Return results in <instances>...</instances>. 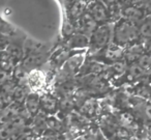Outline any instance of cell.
I'll use <instances>...</instances> for the list:
<instances>
[{
  "label": "cell",
  "instance_id": "obj_1",
  "mask_svg": "<svg viewBox=\"0 0 151 140\" xmlns=\"http://www.w3.org/2000/svg\"><path fill=\"white\" fill-rule=\"evenodd\" d=\"M140 36L138 33V26L124 19H119L113 23V34L112 43L121 48L126 47L139 42Z\"/></svg>",
  "mask_w": 151,
  "mask_h": 140
},
{
  "label": "cell",
  "instance_id": "obj_2",
  "mask_svg": "<svg viewBox=\"0 0 151 140\" xmlns=\"http://www.w3.org/2000/svg\"><path fill=\"white\" fill-rule=\"evenodd\" d=\"M112 34H113V23H105L99 25L94 31L89 36L88 55H95L97 52L112 43Z\"/></svg>",
  "mask_w": 151,
  "mask_h": 140
},
{
  "label": "cell",
  "instance_id": "obj_3",
  "mask_svg": "<svg viewBox=\"0 0 151 140\" xmlns=\"http://www.w3.org/2000/svg\"><path fill=\"white\" fill-rule=\"evenodd\" d=\"M86 13L96 22L97 25L110 22L108 5H106L101 0H88Z\"/></svg>",
  "mask_w": 151,
  "mask_h": 140
},
{
  "label": "cell",
  "instance_id": "obj_4",
  "mask_svg": "<svg viewBox=\"0 0 151 140\" xmlns=\"http://www.w3.org/2000/svg\"><path fill=\"white\" fill-rule=\"evenodd\" d=\"M85 59H86V53L83 51H79V52L77 51L73 53L60 67V75L64 78H67L73 74L78 73L82 65H84Z\"/></svg>",
  "mask_w": 151,
  "mask_h": 140
},
{
  "label": "cell",
  "instance_id": "obj_5",
  "mask_svg": "<svg viewBox=\"0 0 151 140\" xmlns=\"http://www.w3.org/2000/svg\"><path fill=\"white\" fill-rule=\"evenodd\" d=\"M124 53V49L121 48V47L117 46V45L111 44L108 45L106 48H104L103 50H101L99 52H97L96 56H101L96 59L97 61L103 63H107V62H115V61H118L120 59H122V56H123Z\"/></svg>",
  "mask_w": 151,
  "mask_h": 140
},
{
  "label": "cell",
  "instance_id": "obj_6",
  "mask_svg": "<svg viewBox=\"0 0 151 140\" xmlns=\"http://www.w3.org/2000/svg\"><path fill=\"white\" fill-rule=\"evenodd\" d=\"M148 15H149L148 12H146L143 9H140V7H124L121 13V18L138 26L140 23H142V21Z\"/></svg>",
  "mask_w": 151,
  "mask_h": 140
},
{
  "label": "cell",
  "instance_id": "obj_7",
  "mask_svg": "<svg viewBox=\"0 0 151 140\" xmlns=\"http://www.w3.org/2000/svg\"><path fill=\"white\" fill-rule=\"evenodd\" d=\"M76 31L80 32L82 34H85L89 38L95 28L97 27V23L88 15L87 13H84L77 21L75 22Z\"/></svg>",
  "mask_w": 151,
  "mask_h": 140
},
{
  "label": "cell",
  "instance_id": "obj_8",
  "mask_svg": "<svg viewBox=\"0 0 151 140\" xmlns=\"http://www.w3.org/2000/svg\"><path fill=\"white\" fill-rule=\"evenodd\" d=\"M45 82H46V77L44 72L40 71L38 69L28 72L26 77V85L33 90V92L42 89V87L45 85Z\"/></svg>",
  "mask_w": 151,
  "mask_h": 140
},
{
  "label": "cell",
  "instance_id": "obj_9",
  "mask_svg": "<svg viewBox=\"0 0 151 140\" xmlns=\"http://www.w3.org/2000/svg\"><path fill=\"white\" fill-rule=\"evenodd\" d=\"M46 53H38V54H31L26 55L21 61V65L26 70L27 72H30L32 70L38 69V67L44 65V63L47 61Z\"/></svg>",
  "mask_w": 151,
  "mask_h": 140
},
{
  "label": "cell",
  "instance_id": "obj_10",
  "mask_svg": "<svg viewBox=\"0 0 151 140\" xmlns=\"http://www.w3.org/2000/svg\"><path fill=\"white\" fill-rule=\"evenodd\" d=\"M89 45V38L85 34H82L80 32H75L71 34L69 38H67L65 45L63 47L68 50H77V49H85L88 48Z\"/></svg>",
  "mask_w": 151,
  "mask_h": 140
},
{
  "label": "cell",
  "instance_id": "obj_11",
  "mask_svg": "<svg viewBox=\"0 0 151 140\" xmlns=\"http://www.w3.org/2000/svg\"><path fill=\"white\" fill-rule=\"evenodd\" d=\"M88 0H76L68 7V18L76 22L84 13H86V7Z\"/></svg>",
  "mask_w": 151,
  "mask_h": 140
},
{
  "label": "cell",
  "instance_id": "obj_12",
  "mask_svg": "<svg viewBox=\"0 0 151 140\" xmlns=\"http://www.w3.org/2000/svg\"><path fill=\"white\" fill-rule=\"evenodd\" d=\"M71 54H73L71 50L62 47V48L55 51L54 54L51 56V63L53 62V65L56 67H61Z\"/></svg>",
  "mask_w": 151,
  "mask_h": 140
},
{
  "label": "cell",
  "instance_id": "obj_13",
  "mask_svg": "<svg viewBox=\"0 0 151 140\" xmlns=\"http://www.w3.org/2000/svg\"><path fill=\"white\" fill-rule=\"evenodd\" d=\"M24 56L31 54H38V53H44V46L40 43L36 42L31 38H26L24 41V44L22 46Z\"/></svg>",
  "mask_w": 151,
  "mask_h": 140
},
{
  "label": "cell",
  "instance_id": "obj_14",
  "mask_svg": "<svg viewBox=\"0 0 151 140\" xmlns=\"http://www.w3.org/2000/svg\"><path fill=\"white\" fill-rule=\"evenodd\" d=\"M24 107L28 110V112L31 115H34L38 112L40 107V96L37 92H30L26 96Z\"/></svg>",
  "mask_w": 151,
  "mask_h": 140
},
{
  "label": "cell",
  "instance_id": "obj_15",
  "mask_svg": "<svg viewBox=\"0 0 151 140\" xmlns=\"http://www.w3.org/2000/svg\"><path fill=\"white\" fill-rule=\"evenodd\" d=\"M5 51H6L7 54L11 56V58L15 61V63L17 65V62H21L22 59L24 58V53L22 46L16 44V43H9L5 46Z\"/></svg>",
  "mask_w": 151,
  "mask_h": 140
},
{
  "label": "cell",
  "instance_id": "obj_16",
  "mask_svg": "<svg viewBox=\"0 0 151 140\" xmlns=\"http://www.w3.org/2000/svg\"><path fill=\"white\" fill-rule=\"evenodd\" d=\"M57 100L51 94H44L40 96V107H42V110L48 113H53L57 109Z\"/></svg>",
  "mask_w": 151,
  "mask_h": 140
},
{
  "label": "cell",
  "instance_id": "obj_17",
  "mask_svg": "<svg viewBox=\"0 0 151 140\" xmlns=\"http://www.w3.org/2000/svg\"><path fill=\"white\" fill-rule=\"evenodd\" d=\"M16 63L11 58L5 50H0V70L3 72L11 74L13 72L14 67H16Z\"/></svg>",
  "mask_w": 151,
  "mask_h": 140
},
{
  "label": "cell",
  "instance_id": "obj_18",
  "mask_svg": "<svg viewBox=\"0 0 151 140\" xmlns=\"http://www.w3.org/2000/svg\"><path fill=\"white\" fill-rule=\"evenodd\" d=\"M138 33L140 38L142 40H150L151 36V21H150V16H146L142 23L138 25Z\"/></svg>",
  "mask_w": 151,
  "mask_h": 140
},
{
  "label": "cell",
  "instance_id": "obj_19",
  "mask_svg": "<svg viewBox=\"0 0 151 140\" xmlns=\"http://www.w3.org/2000/svg\"><path fill=\"white\" fill-rule=\"evenodd\" d=\"M127 73V78L130 80H138L140 78H144L145 76L148 74V72L144 71L143 69H141L137 63H132V65H127L126 72Z\"/></svg>",
  "mask_w": 151,
  "mask_h": 140
},
{
  "label": "cell",
  "instance_id": "obj_20",
  "mask_svg": "<svg viewBox=\"0 0 151 140\" xmlns=\"http://www.w3.org/2000/svg\"><path fill=\"white\" fill-rule=\"evenodd\" d=\"M26 96H27V92H26L25 87L20 85L16 86L13 91V96H12L14 103L19 105V106H23L24 103H25Z\"/></svg>",
  "mask_w": 151,
  "mask_h": 140
},
{
  "label": "cell",
  "instance_id": "obj_21",
  "mask_svg": "<svg viewBox=\"0 0 151 140\" xmlns=\"http://www.w3.org/2000/svg\"><path fill=\"white\" fill-rule=\"evenodd\" d=\"M76 32V25L75 22L71 21L67 16H65L64 21H63V26H62V36L64 38H69L71 34H73Z\"/></svg>",
  "mask_w": 151,
  "mask_h": 140
},
{
  "label": "cell",
  "instance_id": "obj_22",
  "mask_svg": "<svg viewBox=\"0 0 151 140\" xmlns=\"http://www.w3.org/2000/svg\"><path fill=\"white\" fill-rule=\"evenodd\" d=\"M120 1L123 7H137L148 12L147 9L149 7V0H120Z\"/></svg>",
  "mask_w": 151,
  "mask_h": 140
},
{
  "label": "cell",
  "instance_id": "obj_23",
  "mask_svg": "<svg viewBox=\"0 0 151 140\" xmlns=\"http://www.w3.org/2000/svg\"><path fill=\"white\" fill-rule=\"evenodd\" d=\"M126 69H127V65L122 59L111 63V65L109 67V71H111L115 75H122L126 72Z\"/></svg>",
  "mask_w": 151,
  "mask_h": 140
},
{
  "label": "cell",
  "instance_id": "obj_24",
  "mask_svg": "<svg viewBox=\"0 0 151 140\" xmlns=\"http://www.w3.org/2000/svg\"><path fill=\"white\" fill-rule=\"evenodd\" d=\"M136 63L143 69L144 71L149 72V69H150V65H151V58H150V55L145 53V54H142L140 57L138 58V60L136 61Z\"/></svg>",
  "mask_w": 151,
  "mask_h": 140
},
{
  "label": "cell",
  "instance_id": "obj_25",
  "mask_svg": "<svg viewBox=\"0 0 151 140\" xmlns=\"http://www.w3.org/2000/svg\"><path fill=\"white\" fill-rule=\"evenodd\" d=\"M83 111L87 114H91V113L94 111V104H93L92 101H87L84 104V107H83Z\"/></svg>",
  "mask_w": 151,
  "mask_h": 140
},
{
  "label": "cell",
  "instance_id": "obj_26",
  "mask_svg": "<svg viewBox=\"0 0 151 140\" xmlns=\"http://www.w3.org/2000/svg\"><path fill=\"white\" fill-rule=\"evenodd\" d=\"M11 75H9V73H6V72H3L0 70V85L1 84H3L4 82L9 81V79H11Z\"/></svg>",
  "mask_w": 151,
  "mask_h": 140
},
{
  "label": "cell",
  "instance_id": "obj_27",
  "mask_svg": "<svg viewBox=\"0 0 151 140\" xmlns=\"http://www.w3.org/2000/svg\"><path fill=\"white\" fill-rule=\"evenodd\" d=\"M101 1H103L106 5H111V4H113V3L118 2L119 0H101Z\"/></svg>",
  "mask_w": 151,
  "mask_h": 140
},
{
  "label": "cell",
  "instance_id": "obj_28",
  "mask_svg": "<svg viewBox=\"0 0 151 140\" xmlns=\"http://www.w3.org/2000/svg\"><path fill=\"white\" fill-rule=\"evenodd\" d=\"M3 46V41H2V36H0V50H1V47Z\"/></svg>",
  "mask_w": 151,
  "mask_h": 140
}]
</instances>
